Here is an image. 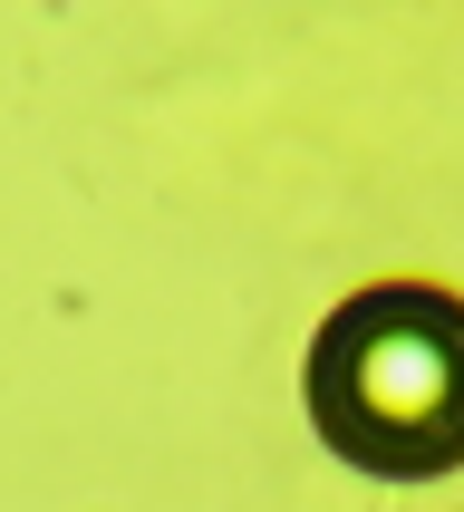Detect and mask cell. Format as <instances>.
Segmentation results:
<instances>
[{
  "instance_id": "obj_1",
  "label": "cell",
  "mask_w": 464,
  "mask_h": 512,
  "mask_svg": "<svg viewBox=\"0 0 464 512\" xmlns=\"http://www.w3.org/2000/svg\"><path fill=\"white\" fill-rule=\"evenodd\" d=\"M310 426L358 474H455L464 464V300L435 281H368L310 339Z\"/></svg>"
}]
</instances>
